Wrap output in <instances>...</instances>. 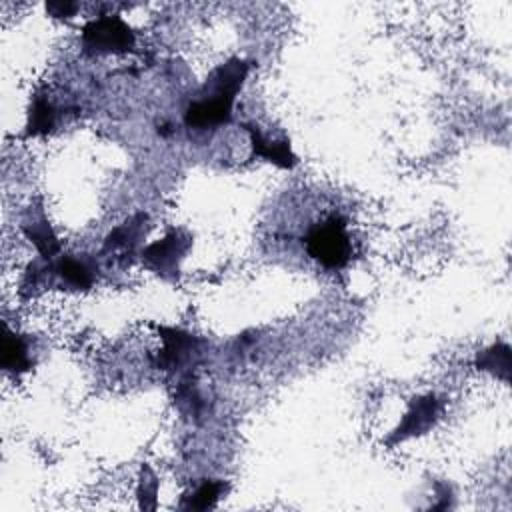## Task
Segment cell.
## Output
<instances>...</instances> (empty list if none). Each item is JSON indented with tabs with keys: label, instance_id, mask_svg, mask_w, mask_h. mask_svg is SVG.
Returning <instances> with one entry per match:
<instances>
[{
	"label": "cell",
	"instance_id": "obj_1",
	"mask_svg": "<svg viewBox=\"0 0 512 512\" xmlns=\"http://www.w3.org/2000/svg\"><path fill=\"white\" fill-rule=\"evenodd\" d=\"M250 62L230 58L216 66L200 90V98L192 100L184 110V124L192 130H214L232 120L236 94L242 90Z\"/></svg>",
	"mask_w": 512,
	"mask_h": 512
},
{
	"label": "cell",
	"instance_id": "obj_2",
	"mask_svg": "<svg viewBox=\"0 0 512 512\" xmlns=\"http://www.w3.org/2000/svg\"><path fill=\"white\" fill-rule=\"evenodd\" d=\"M306 252L324 268L340 270L350 262L352 244L342 216H328L306 234Z\"/></svg>",
	"mask_w": 512,
	"mask_h": 512
},
{
	"label": "cell",
	"instance_id": "obj_3",
	"mask_svg": "<svg viewBox=\"0 0 512 512\" xmlns=\"http://www.w3.org/2000/svg\"><path fill=\"white\" fill-rule=\"evenodd\" d=\"M192 248V234L182 228L168 230L160 240L140 250V260L146 270L154 272L162 280L176 282L180 278V262Z\"/></svg>",
	"mask_w": 512,
	"mask_h": 512
},
{
	"label": "cell",
	"instance_id": "obj_4",
	"mask_svg": "<svg viewBox=\"0 0 512 512\" xmlns=\"http://www.w3.org/2000/svg\"><path fill=\"white\" fill-rule=\"evenodd\" d=\"M162 348L158 352L156 366L168 372L192 374V368L202 360L206 342L182 328L158 326Z\"/></svg>",
	"mask_w": 512,
	"mask_h": 512
},
{
	"label": "cell",
	"instance_id": "obj_5",
	"mask_svg": "<svg viewBox=\"0 0 512 512\" xmlns=\"http://www.w3.org/2000/svg\"><path fill=\"white\" fill-rule=\"evenodd\" d=\"M82 44L100 54L128 52L136 44V34L118 14H104L84 24Z\"/></svg>",
	"mask_w": 512,
	"mask_h": 512
},
{
	"label": "cell",
	"instance_id": "obj_6",
	"mask_svg": "<svg viewBox=\"0 0 512 512\" xmlns=\"http://www.w3.org/2000/svg\"><path fill=\"white\" fill-rule=\"evenodd\" d=\"M440 414H442V402L434 394H424V396L414 398L410 402L406 414L402 416L400 424L390 432V436L384 440V444L388 448H392L408 438L426 434L440 420Z\"/></svg>",
	"mask_w": 512,
	"mask_h": 512
},
{
	"label": "cell",
	"instance_id": "obj_7",
	"mask_svg": "<svg viewBox=\"0 0 512 512\" xmlns=\"http://www.w3.org/2000/svg\"><path fill=\"white\" fill-rule=\"evenodd\" d=\"M98 266L90 256H58L46 260L48 286H62L70 290H88L96 282Z\"/></svg>",
	"mask_w": 512,
	"mask_h": 512
},
{
	"label": "cell",
	"instance_id": "obj_8",
	"mask_svg": "<svg viewBox=\"0 0 512 512\" xmlns=\"http://www.w3.org/2000/svg\"><path fill=\"white\" fill-rule=\"evenodd\" d=\"M148 232V214L138 212L130 216L126 222L116 226L102 244V254H116L122 260H128V256L140 254L138 246L142 238Z\"/></svg>",
	"mask_w": 512,
	"mask_h": 512
},
{
	"label": "cell",
	"instance_id": "obj_9",
	"mask_svg": "<svg viewBox=\"0 0 512 512\" xmlns=\"http://www.w3.org/2000/svg\"><path fill=\"white\" fill-rule=\"evenodd\" d=\"M250 136V148L252 156L264 158L266 162H272L280 168H294L298 164L296 154L290 148V142L286 138H268L262 134V130L256 124H242Z\"/></svg>",
	"mask_w": 512,
	"mask_h": 512
},
{
	"label": "cell",
	"instance_id": "obj_10",
	"mask_svg": "<svg viewBox=\"0 0 512 512\" xmlns=\"http://www.w3.org/2000/svg\"><path fill=\"white\" fill-rule=\"evenodd\" d=\"M22 232L34 244V248L38 250L42 260H54L60 254V248H62L60 240L54 234V230L44 214H38V216H32L30 220H26L22 224Z\"/></svg>",
	"mask_w": 512,
	"mask_h": 512
},
{
	"label": "cell",
	"instance_id": "obj_11",
	"mask_svg": "<svg viewBox=\"0 0 512 512\" xmlns=\"http://www.w3.org/2000/svg\"><path fill=\"white\" fill-rule=\"evenodd\" d=\"M56 108L50 102L46 92H36L28 106V120H26V136H42L52 132L56 126Z\"/></svg>",
	"mask_w": 512,
	"mask_h": 512
},
{
	"label": "cell",
	"instance_id": "obj_12",
	"mask_svg": "<svg viewBox=\"0 0 512 512\" xmlns=\"http://www.w3.org/2000/svg\"><path fill=\"white\" fill-rule=\"evenodd\" d=\"M2 368L12 374H20L32 368V358L28 354V340L8 326H4L2 338Z\"/></svg>",
	"mask_w": 512,
	"mask_h": 512
},
{
	"label": "cell",
	"instance_id": "obj_13",
	"mask_svg": "<svg viewBox=\"0 0 512 512\" xmlns=\"http://www.w3.org/2000/svg\"><path fill=\"white\" fill-rule=\"evenodd\" d=\"M476 368L490 372L492 376L510 382V374H512V354H510V346L504 342H496L490 348L478 352L476 356Z\"/></svg>",
	"mask_w": 512,
	"mask_h": 512
},
{
	"label": "cell",
	"instance_id": "obj_14",
	"mask_svg": "<svg viewBox=\"0 0 512 512\" xmlns=\"http://www.w3.org/2000/svg\"><path fill=\"white\" fill-rule=\"evenodd\" d=\"M226 490L224 482L218 480H204L190 496L188 502L184 504V508L188 510H210L216 506V502L220 500L222 492Z\"/></svg>",
	"mask_w": 512,
	"mask_h": 512
},
{
	"label": "cell",
	"instance_id": "obj_15",
	"mask_svg": "<svg viewBox=\"0 0 512 512\" xmlns=\"http://www.w3.org/2000/svg\"><path fill=\"white\" fill-rule=\"evenodd\" d=\"M138 506L142 510H156V496H158V476L148 464H142L138 486H136Z\"/></svg>",
	"mask_w": 512,
	"mask_h": 512
},
{
	"label": "cell",
	"instance_id": "obj_16",
	"mask_svg": "<svg viewBox=\"0 0 512 512\" xmlns=\"http://www.w3.org/2000/svg\"><path fill=\"white\" fill-rule=\"evenodd\" d=\"M78 10L76 2H46V12L54 18H70Z\"/></svg>",
	"mask_w": 512,
	"mask_h": 512
}]
</instances>
